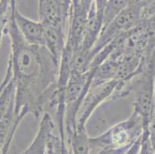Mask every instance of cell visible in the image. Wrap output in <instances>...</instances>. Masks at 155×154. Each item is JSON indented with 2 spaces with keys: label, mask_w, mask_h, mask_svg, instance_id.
Instances as JSON below:
<instances>
[{
  "label": "cell",
  "mask_w": 155,
  "mask_h": 154,
  "mask_svg": "<svg viewBox=\"0 0 155 154\" xmlns=\"http://www.w3.org/2000/svg\"><path fill=\"white\" fill-rule=\"evenodd\" d=\"M11 42L9 60L15 86V116L31 114L39 117L46 103L53 106L56 96L60 65L43 46L29 44L22 36L11 5L8 29Z\"/></svg>",
  "instance_id": "1"
},
{
  "label": "cell",
  "mask_w": 155,
  "mask_h": 154,
  "mask_svg": "<svg viewBox=\"0 0 155 154\" xmlns=\"http://www.w3.org/2000/svg\"><path fill=\"white\" fill-rule=\"evenodd\" d=\"M143 132L141 117L133 111L125 120L121 121L95 136H90L91 152L105 148H123L131 146Z\"/></svg>",
  "instance_id": "2"
},
{
  "label": "cell",
  "mask_w": 155,
  "mask_h": 154,
  "mask_svg": "<svg viewBox=\"0 0 155 154\" xmlns=\"http://www.w3.org/2000/svg\"><path fill=\"white\" fill-rule=\"evenodd\" d=\"M144 4L133 2L103 28L100 37L91 52L94 56L110 42L136 27L143 19Z\"/></svg>",
  "instance_id": "3"
},
{
  "label": "cell",
  "mask_w": 155,
  "mask_h": 154,
  "mask_svg": "<svg viewBox=\"0 0 155 154\" xmlns=\"http://www.w3.org/2000/svg\"><path fill=\"white\" fill-rule=\"evenodd\" d=\"M120 87L116 80L105 82L97 85H91L87 94L83 99L76 116V129H86V125L96 109L114 96Z\"/></svg>",
  "instance_id": "4"
},
{
  "label": "cell",
  "mask_w": 155,
  "mask_h": 154,
  "mask_svg": "<svg viewBox=\"0 0 155 154\" xmlns=\"http://www.w3.org/2000/svg\"><path fill=\"white\" fill-rule=\"evenodd\" d=\"M39 20L68 31L73 12V0H42L39 2Z\"/></svg>",
  "instance_id": "5"
},
{
  "label": "cell",
  "mask_w": 155,
  "mask_h": 154,
  "mask_svg": "<svg viewBox=\"0 0 155 154\" xmlns=\"http://www.w3.org/2000/svg\"><path fill=\"white\" fill-rule=\"evenodd\" d=\"M16 25L25 40L30 45L45 46V26L41 21H35L22 15L16 7V0H11Z\"/></svg>",
  "instance_id": "6"
},
{
  "label": "cell",
  "mask_w": 155,
  "mask_h": 154,
  "mask_svg": "<svg viewBox=\"0 0 155 154\" xmlns=\"http://www.w3.org/2000/svg\"><path fill=\"white\" fill-rule=\"evenodd\" d=\"M54 129V120L50 114L45 113L34 139L22 154H46L48 140Z\"/></svg>",
  "instance_id": "7"
},
{
  "label": "cell",
  "mask_w": 155,
  "mask_h": 154,
  "mask_svg": "<svg viewBox=\"0 0 155 154\" xmlns=\"http://www.w3.org/2000/svg\"><path fill=\"white\" fill-rule=\"evenodd\" d=\"M90 136L87 129H77L67 136V145L72 149L73 154H91Z\"/></svg>",
  "instance_id": "8"
},
{
  "label": "cell",
  "mask_w": 155,
  "mask_h": 154,
  "mask_svg": "<svg viewBox=\"0 0 155 154\" xmlns=\"http://www.w3.org/2000/svg\"><path fill=\"white\" fill-rule=\"evenodd\" d=\"M133 2L135 0H107L104 9V27Z\"/></svg>",
  "instance_id": "9"
},
{
  "label": "cell",
  "mask_w": 155,
  "mask_h": 154,
  "mask_svg": "<svg viewBox=\"0 0 155 154\" xmlns=\"http://www.w3.org/2000/svg\"><path fill=\"white\" fill-rule=\"evenodd\" d=\"M11 15V0H0V46L2 37L8 29Z\"/></svg>",
  "instance_id": "10"
},
{
  "label": "cell",
  "mask_w": 155,
  "mask_h": 154,
  "mask_svg": "<svg viewBox=\"0 0 155 154\" xmlns=\"http://www.w3.org/2000/svg\"><path fill=\"white\" fill-rule=\"evenodd\" d=\"M138 154H155V149H153L149 137L148 130H143L141 136L140 151Z\"/></svg>",
  "instance_id": "11"
},
{
  "label": "cell",
  "mask_w": 155,
  "mask_h": 154,
  "mask_svg": "<svg viewBox=\"0 0 155 154\" xmlns=\"http://www.w3.org/2000/svg\"><path fill=\"white\" fill-rule=\"evenodd\" d=\"M16 117H17V118H16V121H15V124H14L13 128H12L10 134H9V136H8V139H7L6 142L5 143L4 146H2V150H1V153L0 154H8L9 153V148H10L11 143H12V141L14 138V135H15V132H16V129H17L19 123H20L21 121L22 120V119H23L22 117H20V116H16Z\"/></svg>",
  "instance_id": "12"
},
{
  "label": "cell",
  "mask_w": 155,
  "mask_h": 154,
  "mask_svg": "<svg viewBox=\"0 0 155 154\" xmlns=\"http://www.w3.org/2000/svg\"><path fill=\"white\" fill-rule=\"evenodd\" d=\"M130 147L131 146L116 148V149H114V148H105V149H101L96 151L94 154H124Z\"/></svg>",
  "instance_id": "13"
},
{
  "label": "cell",
  "mask_w": 155,
  "mask_h": 154,
  "mask_svg": "<svg viewBox=\"0 0 155 154\" xmlns=\"http://www.w3.org/2000/svg\"><path fill=\"white\" fill-rule=\"evenodd\" d=\"M140 141H141V137L139 138L131 146L124 154H138L140 151Z\"/></svg>",
  "instance_id": "14"
},
{
  "label": "cell",
  "mask_w": 155,
  "mask_h": 154,
  "mask_svg": "<svg viewBox=\"0 0 155 154\" xmlns=\"http://www.w3.org/2000/svg\"><path fill=\"white\" fill-rule=\"evenodd\" d=\"M107 1V0H94L97 12L101 14V15H103V16H104V7H105Z\"/></svg>",
  "instance_id": "15"
},
{
  "label": "cell",
  "mask_w": 155,
  "mask_h": 154,
  "mask_svg": "<svg viewBox=\"0 0 155 154\" xmlns=\"http://www.w3.org/2000/svg\"><path fill=\"white\" fill-rule=\"evenodd\" d=\"M150 119H155V90H154V109H153V112L152 113L151 118Z\"/></svg>",
  "instance_id": "16"
},
{
  "label": "cell",
  "mask_w": 155,
  "mask_h": 154,
  "mask_svg": "<svg viewBox=\"0 0 155 154\" xmlns=\"http://www.w3.org/2000/svg\"><path fill=\"white\" fill-rule=\"evenodd\" d=\"M41 1H42V0H39V2H41Z\"/></svg>",
  "instance_id": "17"
}]
</instances>
